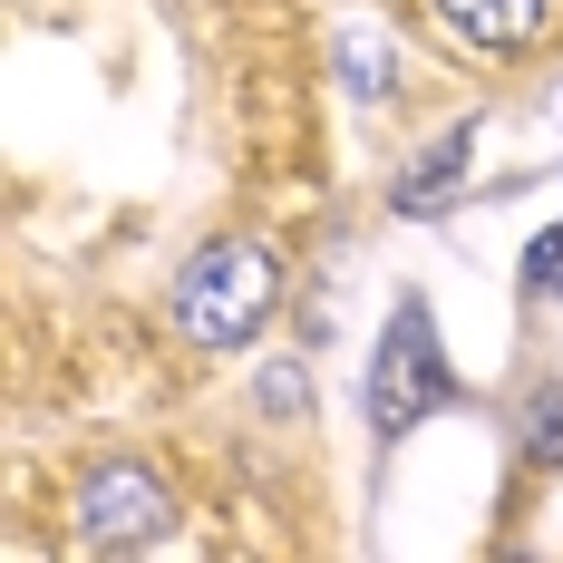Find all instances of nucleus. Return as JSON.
Here are the masks:
<instances>
[{"mask_svg": "<svg viewBox=\"0 0 563 563\" xmlns=\"http://www.w3.org/2000/svg\"><path fill=\"white\" fill-rule=\"evenodd\" d=\"M525 448L544 456V466H563V389H534V408H525Z\"/></svg>", "mask_w": 563, "mask_h": 563, "instance_id": "7", "label": "nucleus"}, {"mask_svg": "<svg viewBox=\"0 0 563 563\" xmlns=\"http://www.w3.org/2000/svg\"><path fill=\"white\" fill-rule=\"evenodd\" d=\"M340 68H350V88H360V98H379V88L398 78L389 40H369V30H350V40H340Z\"/></svg>", "mask_w": 563, "mask_h": 563, "instance_id": "6", "label": "nucleus"}, {"mask_svg": "<svg viewBox=\"0 0 563 563\" xmlns=\"http://www.w3.org/2000/svg\"><path fill=\"white\" fill-rule=\"evenodd\" d=\"M525 282H534V291H563V224H554V233H534V253H525Z\"/></svg>", "mask_w": 563, "mask_h": 563, "instance_id": "8", "label": "nucleus"}, {"mask_svg": "<svg viewBox=\"0 0 563 563\" xmlns=\"http://www.w3.org/2000/svg\"><path fill=\"white\" fill-rule=\"evenodd\" d=\"M78 525H88V544H108V554H136V544H166V486L146 476V466H98L88 476V496H78Z\"/></svg>", "mask_w": 563, "mask_h": 563, "instance_id": "3", "label": "nucleus"}, {"mask_svg": "<svg viewBox=\"0 0 563 563\" xmlns=\"http://www.w3.org/2000/svg\"><path fill=\"white\" fill-rule=\"evenodd\" d=\"M466 146H476V126H448V136L418 156V166L398 175V214H438L456 185H466Z\"/></svg>", "mask_w": 563, "mask_h": 563, "instance_id": "5", "label": "nucleus"}, {"mask_svg": "<svg viewBox=\"0 0 563 563\" xmlns=\"http://www.w3.org/2000/svg\"><path fill=\"white\" fill-rule=\"evenodd\" d=\"M448 398H456L448 350H438V331H428L418 301H398V311H389V340H379V369H369V428H379V438H408V428L438 418Z\"/></svg>", "mask_w": 563, "mask_h": 563, "instance_id": "2", "label": "nucleus"}, {"mask_svg": "<svg viewBox=\"0 0 563 563\" xmlns=\"http://www.w3.org/2000/svg\"><path fill=\"white\" fill-rule=\"evenodd\" d=\"M273 301H282V263L263 243H205L185 263V282H175V321H185V340H205V350L253 340L273 321Z\"/></svg>", "mask_w": 563, "mask_h": 563, "instance_id": "1", "label": "nucleus"}, {"mask_svg": "<svg viewBox=\"0 0 563 563\" xmlns=\"http://www.w3.org/2000/svg\"><path fill=\"white\" fill-rule=\"evenodd\" d=\"M428 10L448 20V40H466V49H486V58H515L544 30V0H428Z\"/></svg>", "mask_w": 563, "mask_h": 563, "instance_id": "4", "label": "nucleus"}]
</instances>
